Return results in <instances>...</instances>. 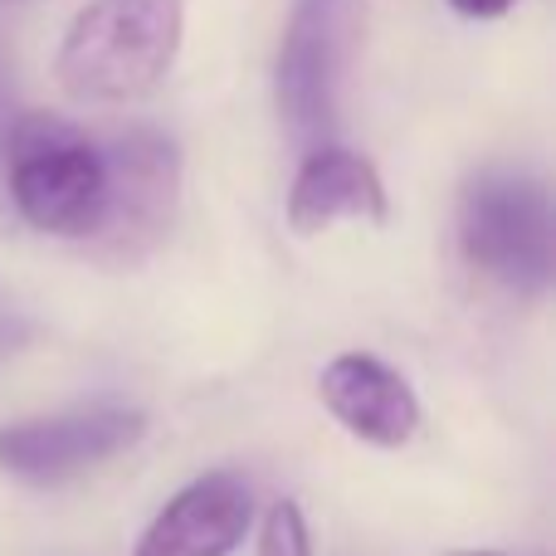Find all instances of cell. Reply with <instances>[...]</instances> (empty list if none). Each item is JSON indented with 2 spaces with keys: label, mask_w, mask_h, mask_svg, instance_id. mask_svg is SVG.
Here are the masks:
<instances>
[{
  "label": "cell",
  "mask_w": 556,
  "mask_h": 556,
  "mask_svg": "<svg viewBox=\"0 0 556 556\" xmlns=\"http://www.w3.org/2000/svg\"><path fill=\"white\" fill-rule=\"evenodd\" d=\"M391 201H386L381 172L362 152L346 147H313L303 156L288 191V230L293 235H323L342 220H371L386 225Z\"/></svg>",
  "instance_id": "9"
},
{
  "label": "cell",
  "mask_w": 556,
  "mask_h": 556,
  "mask_svg": "<svg viewBox=\"0 0 556 556\" xmlns=\"http://www.w3.org/2000/svg\"><path fill=\"white\" fill-rule=\"evenodd\" d=\"M103 215L84 244L103 264L123 269V264L147 260L172 230L176 195H181V152L172 147V137L132 127L103 147Z\"/></svg>",
  "instance_id": "4"
},
{
  "label": "cell",
  "mask_w": 556,
  "mask_h": 556,
  "mask_svg": "<svg viewBox=\"0 0 556 556\" xmlns=\"http://www.w3.org/2000/svg\"><path fill=\"white\" fill-rule=\"evenodd\" d=\"M250 483L235 473H205L156 513L132 556H230L250 532Z\"/></svg>",
  "instance_id": "8"
},
{
  "label": "cell",
  "mask_w": 556,
  "mask_h": 556,
  "mask_svg": "<svg viewBox=\"0 0 556 556\" xmlns=\"http://www.w3.org/2000/svg\"><path fill=\"white\" fill-rule=\"evenodd\" d=\"M142 434H147V415L123 410V405L39 415V420H20L0 430V469L29 483H59L93 469V464L117 459Z\"/></svg>",
  "instance_id": "6"
},
{
  "label": "cell",
  "mask_w": 556,
  "mask_h": 556,
  "mask_svg": "<svg viewBox=\"0 0 556 556\" xmlns=\"http://www.w3.org/2000/svg\"><path fill=\"white\" fill-rule=\"evenodd\" d=\"M366 39V0H298L278 45L274 93L293 142L323 147L337 123V98Z\"/></svg>",
  "instance_id": "3"
},
{
  "label": "cell",
  "mask_w": 556,
  "mask_h": 556,
  "mask_svg": "<svg viewBox=\"0 0 556 556\" xmlns=\"http://www.w3.org/2000/svg\"><path fill=\"white\" fill-rule=\"evenodd\" d=\"M317 395L346 434L376 444V450H401L420 430V395L391 362L371 352L332 356L317 376Z\"/></svg>",
  "instance_id": "7"
},
{
  "label": "cell",
  "mask_w": 556,
  "mask_h": 556,
  "mask_svg": "<svg viewBox=\"0 0 556 556\" xmlns=\"http://www.w3.org/2000/svg\"><path fill=\"white\" fill-rule=\"evenodd\" d=\"M254 556H313V538H307V518L293 498L274 503L264 513V528H260V547Z\"/></svg>",
  "instance_id": "10"
},
{
  "label": "cell",
  "mask_w": 556,
  "mask_h": 556,
  "mask_svg": "<svg viewBox=\"0 0 556 556\" xmlns=\"http://www.w3.org/2000/svg\"><path fill=\"white\" fill-rule=\"evenodd\" d=\"M10 201L20 220L39 235L88 240L103 215V147L54 113H25L5 127L0 142Z\"/></svg>",
  "instance_id": "2"
},
{
  "label": "cell",
  "mask_w": 556,
  "mask_h": 556,
  "mask_svg": "<svg viewBox=\"0 0 556 556\" xmlns=\"http://www.w3.org/2000/svg\"><path fill=\"white\" fill-rule=\"evenodd\" d=\"M444 556H508V552H444Z\"/></svg>",
  "instance_id": "13"
},
{
  "label": "cell",
  "mask_w": 556,
  "mask_h": 556,
  "mask_svg": "<svg viewBox=\"0 0 556 556\" xmlns=\"http://www.w3.org/2000/svg\"><path fill=\"white\" fill-rule=\"evenodd\" d=\"M5 127H10V117H5V84H0V142H5Z\"/></svg>",
  "instance_id": "12"
},
{
  "label": "cell",
  "mask_w": 556,
  "mask_h": 556,
  "mask_svg": "<svg viewBox=\"0 0 556 556\" xmlns=\"http://www.w3.org/2000/svg\"><path fill=\"white\" fill-rule=\"evenodd\" d=\"M450 5L469 20H498V15H508L518 0H450Z\"/></svg>",
  "instance_id": "11"
},
{
  "label": "cell",
  "mask_w": 556,
  "mask_h": 556,
  "mask_svg": "<svg viewBox=\"0 0 556 556\" xmlns=\"http://www.w3.org/2000/svg\"><path fill=\"white\" fill-rule=\"evenodd\" d=\"M186 0H88L54 54L59 88L78 103H137L181 54Z\"/></svg>",
  "instance_id": "1"
},
{
  "label": "cell",
  "mask_w": 556,
  "mask_h": 556,
  "mask_svg": "<svg viewBox=\"0 0 556 556\" xmlns=\"http://www.w3.org/2000/svg\"><path fill=\"white\" fill-rule=\"evenodd\" d=\"M459 240L473 269L518 293H542L552 283V205L528 176H473L459 201Z\"/></svg>",
  "instance_id": "5"
}]
</instances>
